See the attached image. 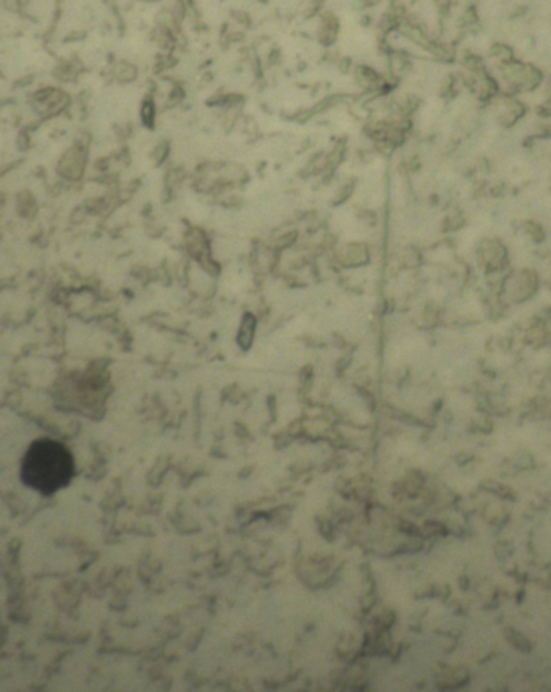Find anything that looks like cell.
Segmentation results:
<instances>
[{"instance_id": "obj_1", "label": "cell", "mask_w": 551, "mask_h": 692, "mask_svg": "<svg viewBox=\"0 0 551 692\" xmlns=\"http://www.w3.org/2000/svg\"><path fill=\"white\" fill-rule=\"evenodd\" d=\"M75 476V460L59 440H34L22 461V479L41 495H54Z\"/></svg>"}]
</instances>
